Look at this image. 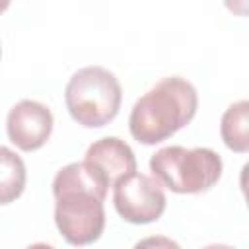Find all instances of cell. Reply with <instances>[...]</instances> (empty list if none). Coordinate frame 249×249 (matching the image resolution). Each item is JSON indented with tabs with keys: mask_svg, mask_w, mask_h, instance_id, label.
Masks as SVG:
<instances>
[{
	"mask_svg": "<svg viewBox=\"0 0 249 249\" xmlns=\"http://www.w3.org/2000/svg\"><path fill=\"white\" fill-rule=\"evenodd\" d=\"M109 187L105 173L86 160L72 161L54 175V224L70 245L82 247L101 237Z\"/></svg>",
	"mask_w": 249,
	"mask_h": 249,
	"instance_id": "6da1fadb",
	"label": "cell"
},
{
	"mask_svg": "<svg viewBox=\"0 0 249 249\" xmlns=\"http://www.w3.org/2000/svg\"><path fill=\"white\" fill-rule=\"evenodd\" d=\"M196 107L195 86L181 76H167L134 103L128 130L140 144H160L187 126L196 115Z\"/></svg>",
	"mask_w": 249,
	"mask_h": 249,
	"instance_id": "7a4b0ae2",
	"label": "cell"
},
{
	"mask_svg": "<svg viewBox=\"0 0 249 249\" xmlns=\"http://www.w3.org/2000/svg\"><path fill=\"white\" fill-rule=\"evenodd\" d=\"M154 179L179 195L212 189L222 177V158L210 148L165 146L150 158Z\"/></svg>",
	"mask_w": 249,
	"mask_h": 249,
	"instance_id": "3957f363",
	"label": "cell"
},
{
	"mask_svg": "<svg viewBox=\"0 0 249 249\" xmlns=\"http://www.w3.org/2000/svg\"><path fill=\"white\" fill-rule=\"evenodd\" d=\"M123 89L113 72L103 66H86L72 74L64 89L70 117L86 126L99 128L109 124L121 109Z\"/></svg>",
	"mask_w": 249,
	"mask_h": 249,
	"instance_id": "277c9868",
	"label": "cell"
},
{
	"mask_svg": "<svg viewBox=\"0 0 249 249\" xmlns=\"http://www.w3.org/2000/svg\"><path fill=\"white\" fill-rule=\"evenodd\" d=\"M113 204L124 222L150 224L163 214L165 193L154 177L134 171L113 183Z\"/></svg>",
	"mask_w": 249,
	"mask_h": 249,
	"instance_id": "5b68a950",
	"label": "cell"
},
{
	"mask_svg": "<svg viewBox=\"0 0 249 249\" xmlns=\"http://www.w3.org/2000/svg\"><path fill=\"white\" fill-rule=\"evenodd\" d=\"M6 132L12 144L23 152H33L45 146L53 132V113L47 105L35 99L16 103L6 119Z\"/></svg>",
	"mask_w": 249,
	"mask_h": 249,
	"instance_id": "8992f818",
	"label": "cell"
},
{
	"mask_svg": "<svg viewBox=\"0 0 249 249\" xmlns=\"http://www.w3.org/2000/svg\"><path fill=\"white\" fill-rule=\"evenodd\" d=\"M84 160L99 167L109 179L111 187L123 175L136 171V158H134L132 148L117 136H105L89 144Z\"/></svg>",
	"mask_w": 249,
	"mask_h": 249,
	"instance_id": "52a82bcc",
	"label": "cell"
},
{
	"mask_svg": "<svg viewBox=\"0 0 249 249\" xmlns=\"http://www.w3.org/2000/svg\"><path fill=\"white\" fill-rule=\"evenodd\" d=\"M220 134L224 144L237 152V154H245L249 150V101L241 99L231 103L224 115H222V123H220Z\"/></svg>",
	"mask_w": 249,
	"mask_h": 249,
	"instance_id": "ba28073f",
	"label": "cell"
},
{
	"mask_svg": "<svg viewBox=\"0 0 249 249\" xmlns=\"http://www.w3.org/2000/svg\"><path fill=\"white\" fill-rule=\"evenodd\" d=\"M25 163L10 148L0 146V204L14 202L25 189Z\"/></svg>",
	"mask_w": 249,
	"mask_h": 249,
	"instance_id": "9c48e42d",
	"label": "cell"
},
{
	"mask_svg": "<svg viewBox=\"0 0 249 249\" xmlns=\"http://www.w3.org/2000/svg\"><path fill=\"white\" fill-rule=\"evenodd\" d=\"M132 249H181V247L171 237H165V235H150V237L140 239Z\"/></svg>",
	"mask_w": 249,
	"mask_h": 249,
	"instance_id": "30bf717a",
	"label": "cell"
},
{
	"mask_svg": "<svg viewBox=\"0 0 249 249\" xmlns=\"http://www.w3.org/2000/svg\"><path fill=\"white\" fill-rule=\"evenodd\" d=\"M202 249H235V247L226 245V243H212V245H206V247H202Z\"/></svg>",
	"mask_w": 249,
	"mask_h": 249,
	"instance_id": "8fae6325",
	"label": "cell"
},
{
	"mask_svg": "<svg viewBox=\"0 0 249 249\" xmlns=\"http://www.w3.org/2000/svg\"><path fill=\"white\" fill-rule=\"evenodd\" d=\"M25 249H54V247L49 245V243H33V245H29V247H25Z\"/></svg>",
	"mask_w": 249,
	"mask_h": 249,
	"instance_id": "7c38bea8",
	"label": "cell"
},
{
	"mask_svg": "<svg viewBox=\"0 0 249 249\" xmlns=\"http://www.w3.org/2000/svg\"><path fill=\"white\" fill-rule=\"evenodd\" d=\"M8 6H10V4H8V2H0V12H4V10H6V8H8Z\"/></svg>",
	"mask_w": 249,
	"mask_h": 249,
	"instance_id": "4fadbf2b",
	"label": "cell"
},
{
	"mask_svg": "<svg viewBox=\"0 0 249 249\" xmlns=\"http://www.w3.org/2000/svg\"><path fill=\"white\" fill-rule=\"evenodd\" d=\"M0 54H2V49H0Z\"/></svg>",
	"mask_w": 249,
	"mask_h": 249,
	"instance_id": "5bb4252c",
	"label": "cell"
}]
</instances>
